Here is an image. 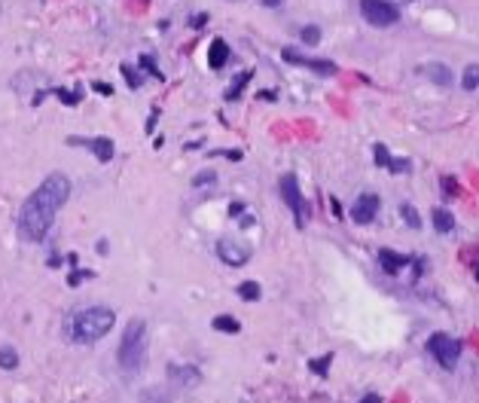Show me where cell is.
Listing matches in <instances>:
<instances>
[{
    "instance_id": "cell-22",
    "label": "cell",
    "mask_w": 479,
    "mask_h": 403,
    "mask_svg": "<svg viewBox=\"0 0 479 403\" xmlns=\"http://www.w3.org/2000/svg\"><path fill=\"white\" fill-rule=\"evenodd\" d=\"M299 37H303V43H305V46H318V43H321V28L305 25L303 31H299Z\"/></svg>"
},
{
    "instance_id": "cell-7",
    "label": "cell",
    "mask_w": 479,
    "mask_h": 403,
    "mask_svg": "<svg viewBox=\"0 0 479 403\" xmlns=\"http://www.w3.org/2000/svg\"><path fill=\"white\" fill-rule=\"evenodd\" d=\"M217 257L226 263V266H244L251 260V245L238 242V238H220L217 242Z\"/></svg>"
},
{
    "instance_id": "cell-20",
    "label": "cell",
    "mask_w": 479,
    "mask_h": 403,
    "mask_svg": "<svg viewBox=\"0 0 479 403\" xmlns=\"http://www.w3.org/2000/svg\"><path fill=\"white\" fill-rule=\"evenodd\" d=\"M260 293H262V290H260L257 281H242V284H238V297L247 299V302H257Z\"/></svg>"
},
{
    "instance_id": "cell-8",
    "label": "cell",
    "mask_w": 479,
    "mask_h": 403,
    "mask_svg": "<svg viewBox=\"0 0 479 403\" xmlns=\"http://www.w3.org/2000/svg\"><path fill=\"white\" fill-rule=\"evenodd\" d=\"M284 61H290V65H299V67H308V71H314V74H321V76H333L339 67L333 65V61H327V58H308V56H299L296 49H284L281 52Z\"/></svg>"
},
{
    "instance_id": "cell-19",
    "label": "cell",
    "mask_w": 479,
    "mask_h": 403,
    "mask_svg": "<svg viewBox=\"0 0 479 403\" xmlns=\"http://www.w3.org/2000/svg\"><path fill=\"white\" fill-rule=\"evenodd\" d=\"M0 367H3V370H15V367H19V352H15L12 345L0 348Z\"/></svg>"
},
{
    "instance_id": "cell-12",
    "label": "cell",
    "mask_w": 479,
    "mask_h": 403,
    "mask_svg": "<svg viewBox=\"0 0 479 403\" xmlns=\"http://www.w3.org/2000/svg\"><path fill=\"white\" fill-rule=\"evenodd\" d=\"M373 156H376V165L388 168V172H394V174L409 172V159H397V156H391L388 147H385V144H376V147H373Z\"/></svg>"
},
{
    "instance_id": "cell-32",
    "label": "cell",
    "mask_w": 479,
    "mask_h": 403,
    "mask_svg": "<svg viewBox=\"0 0 479 403\" xmlns=\"http://www.w3.org/2000/svg\"><path fill=\"white\" fill-rule=\"evenodd\" d=\"M205 22H208V15H205V13H199V15H196V19H192V28H202V25H205Z\"/></svg>"
},
{
    "instance_id": "cell-9",
    "label": "cell",
    "mask_w": 479,
    "mask_h": 403,
    "mask_svg": "<svg viewBox=\"0 0 479 403\" xmlns=\"http://www.w3.org/2000/svg\"><path fill=\"white\" fill-rule=\"evenodd\" d=\"M378 208H382V199H378L376 192H363V196H358V202L351 205V220L360 223V227H367V223H373Z\"/></svg>"
},
{
    "instance_id": "cell-28",
    "label": "cell",
    "mask_w": 479,
    "mask_h": 403,
    "mask_svg": "<svg viewBox=\"0 0 479 403\" xmlns=\"http://www.w3.org/2000/svg\"><path fill=\"white\" fill-rule=\"evenodd\" d=\"M122 74H126V80H128V86H131V89L141 86V74H135L128 65H122Z\"/></svg>"
},
{
    "instance_id": "cell-13",
    "label": "cell",
    "mask_w": 479,
    "mask_h": 403,
    "mask_svg": "<svg viewBox=\"0 0 479 403\" xmlns=\"http://www.w3.org/2000/svg\"><path fill=\"white\" fill-rule=\"evenodd\" d=\"M421 74L428 76V80H434L437 86H452V80H455V74L443 65V61H430V65H424Z\"/></svg>"
},
{
    "instance_id": "cell-30",
    "label": "cell",
    "mask_w": 479,
    "mask_h": 403,
    "mask_svg": "<svg viewBox=\"0 0 479 403\" xmlns=\"http://www.w3.org/2000/svg\"><path fill=\"white\" fill-rule=\"evenodd\" d=\"M92 89L101 92V95H113V86H107V83H92Z\"/></svg>"
},
{
    "instance_id": "cell-1",
    "label": "cell",
    "mask_w": 479,
    "mask_h": 403,
    "mask_svg": "<svg viewBox=\"0 0 479 403\" xmlns=\"http://www.w3.org/2000/svg\"><path fill=\"white\" fill-rule=\"evenodd\" d=\"M67 196H71V181H67L61 172H52L40 187L22 202L19 217H15V229H19V236L31 245L43 242V238L49 236L52 223H56L61 205L67 202Z\"/></svg>"
},
{
    "instance_id": "cell-14",
    "label": "cell",
    "mask_w": 479,
    "mask_h": 403,
    "mask_svg": "<svg viewBox=\"0 0 479 403\" xmlns=\"http://www.w3.org/2000/svg\"><path fill=\"white\" fill-rule=\"evenodd\" d=\"M378 263H382L385 272H400L403 266H409V257H406V254H397V251L382 247V251H378Z\"/></svg>"
},
{
    "instance_id": "cell-5",
    "label": "cell",
    "mask_w": 479,
    "mask_h": 403,
    "mask_svg": "<svg viewBox=\"0 0 479 403\" xmlns=\"http://www.w3.org/2000/svg\"><path fill=\"white\" fill-rule=\"evenodd\" d=\"M281 199H284V205L293 211V217H296V227L303 229L308 223V217H312V205L305 202L303 190H299V181H296V174L293 172L281 177Z\"/></svg>"
},
{
    "instance_id": "cell-16",
    "label": "cell",
    "mask_w": 479,
    "mask_h": 403,
    "mask_svg": "<svg viewBox=\"0 0 479 403\" xmlns=\"http://www.w3.org/2000/svg\"><path fill=\"white\" fill-rule=\"evenodd\" d=\"M430 220H434L437 232H443V236L455 232V217H452V211H446V208H437V211L430 214Z\"/></svg>"
},
{
    "instance_id": "cell-4",
    "label": "cell",
    "mask_w": 479,
    "mask_h": 403,
    "mask_svg": "<svg viewBox=\"0 0 479 403\" xmlns=\"http://www.w3.org/2000/svg\"><path fill=\"white\" fill-rule=\"evenodd\" d=\"M428 352L443 370H455L458 367V358H461V339L449 336V333H430Z\"/></svg>"
},
{
    "instance_id": "cell-17",
    "label": "cell",
    "mask_w": 479,
    "mask_h": 403,
    "mask_svg": "<svg viewBox=\"0 0 479 403\" xmlns=\"http://www.w3.org/2000/svg\"><path fill=\"white\" fill-rule=\"evenodd\" d=\"M211 327L217 330V333H229V336H235V333L242 330V324H238L233 315H217V318H214V324H211Z\"/></svg>"
},
{
    "instance_id": "cell-18",
    "label": "cell",
    "mask_w": 479,
    "mask_h": 403,
    "mask_svg": "<svg viewBox=\"0 0 479 403\" xmlns=\"http://www.w3.org/2000/svg\"><path fill=\"white\" fill-rule=\"evenodd\" d=\"M461 86H464V92H476V86H479V65H467L464 67Z\"/></svg>"
},
{
    "instance_id": "cell-3",
    "label": "cell",
    "mask_w": 479,
    "mask_h": 403,
    "mask_svg": "<svg viewBox=\"0 0 479 403\" xmlns=\"http://www.w3.org/2000/svg\"><path fill=\"white\" fill-rule=\"evenodd\" d=\"M117 361L126 373H137L146 361V321L144 318H131L122 330L119 348H117Z\"/></svg>"
},
{
    "instance_id": "cell-2",
    "label": "cell",
    "mask_w": 479,
    "mask_h": 403,
    "mask_svg": "<svg viewBox=\"0 0 479 403\" xmlns=\"http://www.w3.org/2000/svg\"><path fill=\"white\" fill-rule=\"evenodd\" d=\"M113 321H117L113 309L89 306V309H80V312L71 318L67 333L74 336V343H98V339H104L107 333L113 330Z\"/></svg>"
},
{
    "instance_id": "cell-15",
    "label": "cell",
    "mask_w": 479,
    "mask_h": 403,
    "mask_svg": "<svg viewBox=\"0 0 479 403\" xmlns=\"http://www.w3.org/2000/svg\"><path fill=\"white\" fill-rule=\"evenodd\" d=\"M229 61V46L226 40H214L211 43V52H208V65L214 67V71H220V67H226Z\"/></svg>"
},
{
    "instance_id": "cell-23",
    "label": "cell",
    "mask_w": 479,
    "mask_h": 403,
    "mask_svg": "<svg viewBox=\"0 0 479 403\" xmlns=\"http://www.w3.org/2000/svg\"><path fill=\"white\" fill-rule=\"evenodd\" d=\"M400 214H403V220H406L412 229H421V217H419V211H415L412 205H400Z\"/></svg>"
},
{
    "instance_id": "cell-34",
    "label": "cell",
    "mask_w": 479,
    "mask_h": 403,
    "mask_svg": "<svg viewBox=\"0 0 479 403\" xmlns=\"http://www.w3.org/2000/svg\"><path fill=\"white\" fill-rule=\"evenodd\" d=\"M388 3H391V0H388ZM400 3H415V0H400Z\"/></svg>"
},
{
    "instance_id": "cell-10",
    "label": "cell",
    "mask_w": 479,
    "mask_h": 403,
    "mask_svg": "<svg viewBox=\"0 0 479 403\" xmlns=\"http://www.w3.org/2000/svg\"><path fill=\"white\" fill-rule=\"evenodd\" d=\"M168 379L177 388H199L202 385V373L192 363H168Z\"/></svg>"
},
{
    "instance_id": "cell-26",
    "label": "cell",
    "mask_w": 479,
    "mask_h": 403,
    "mask_svg": "<svg viewBox=\"0 0 479 403\" xmlns=\"http://www.w3.org/2000/svg\"><path fill=\"white\" fill-rule=\"evenodd\" d=\"M80 92H83V89H76V92H65V89H58L56 95H58V101H65V104H80Z\"/></svg>"
},
{
    "instance_id": "cell-31",
    "label": "cell",
    "mask_w": 479,
    "mask_h": 403,
    "mask_svg": "<svg viewBox=\"0 0 479 403\" xmlns=\"http://www.w3.org/2000/svg\"><path fill=\"white\" fill-rule=\"evenodd\" d=\"M360 403H382V397H378V394H363Z\"/></svg>"
},
{
    "instance_id": "cell-25",
    "label": "cell",
    "mask_w": 479,
    "mask_h": 403,
    "mask_svg": "<svg viewBox=\"0 0 479 403\" xmlns=\"http://www.w3.org/2000/svg\"><path fill=\"white\" fill-rule=\"evenodd\" d=\"M443 196H446V199H455V196H458V181H455V177H443Z\"/></svg>"
},
{
    "instance_id": "cell-21",
    "label": "cell",
    "mask_w": 479,
    "mask_h": 403,
    "mask_svg": "<svg viewBox=\"0 0 479 403\" xmlns=\"http://www.w3.org/2000/svg\"><path fill=\"white\" fill-rule=\"evenodd\" d=\"M247 83H251V71H244V74H242V76H238V80L233 83V86H229V92H226V98H229V101L242 98V89L247 86Z\"/></svg>"
},
{
    "instance_id": "cell-29",
    "label": "cell",
    "mask_w": 479,
    "mask_h": 403,
    "mask_svg": "<svg viewBox=\"0 0 479 403\" xmlns=\"http://www.w3.org/2000/svg\"><path fill=\"white\" fill-rule=\"evenodd\" d=\"M141 65L146 67V71H150L153 76H162V71L156 67V61H153V56H141Z\"/></svg>"
},
{
    "instance_id": "cell-11",
    "label": "cell",
    "mask_w": 479,
    "mask_h": 403,
    "mask_svg": "<svg viewBox=\"0 0 479 403\" xmlns=\"http://www.w3.org/2000/svg\"><path fill=\"white\" fill-rule=\"evenodd\" d=\"M67 144H83V147H89L92 153L98 156V162H110L113 159V153H117V144L110 141V138H86V141H80V138H71Z\"/></svg>"
},
{
    "instance_id": "cell-24",
    "label": "cell",
    "mask_w": 479,
    "mask_h": 403,
    "mask_svg": "<svg viewBox=\"0 0 479 403\" xmlns=\"http://www.w3.org/2000/svg\"><path fill=\"white\" fill-rule=\"evenodd\" d=\"M327 363H333V354H323L318 361H308V367H312L318 376H327Z\"/></svg>"
},
{
    "instance_id": "cell-33",
    "label": "cell",
    "mask_w": 479,
    "mask_h": 403,
    "mask_svg": "<svg viewBox=\"0 0 479 403\" xmlns=\"http://www.w3.org/2000/svg\"><path fill=\"white\" fill-rule=\"evenodd\" d=\"M260 3H262V6H269V10H278V6H281L284 0H260Z\"/></svg>"
},
{
    "instance_id": "cell-6",
    "label": "cell",
    "mask_w": 479,
    "mask_h": 403,
    "mask_svg": "<svg viewBox=\"0 0 479 403\" xmlns=\"http://www.w3.org/2000/svg\"><path fill=\"white\" fill-rule=\"evenodd\" d=\"M360 13L373 28H391L400 22L397 3H388V0H360Z\"/></svg>"
},
{
    "instance_id": "cell-27",
    "label": "cell",
    "mask_w": 479,
    "mask_h": 403,
    "mask_svg": "<svg viewBox=\"0 0 479 403\" xmlns=\"http://www.w3.org/2000/svg\"><path fill=\"white\" fill-rule=\"evenodd\" d=\"M214 181H217V174L214 172H202V174L192 177V187H205V183H214Z\"/></svg>"
}]
</instances>
